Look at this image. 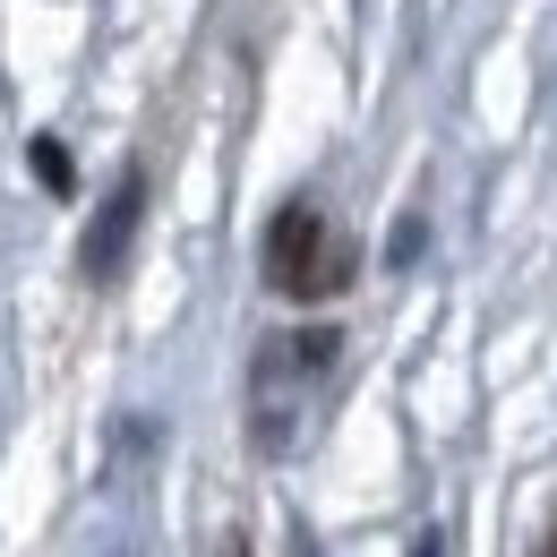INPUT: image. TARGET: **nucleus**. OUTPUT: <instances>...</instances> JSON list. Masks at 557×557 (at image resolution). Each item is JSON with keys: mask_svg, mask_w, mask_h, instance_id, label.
<instances>
[{"mask_svg": "<svg viewBox=\"0 0 557 557\" xmlns=\"http://www.w3.org/2000/svg\"><path fill=\"white\" fill-rule=\"evenodd\" d=\"M318 249H326V223H318L309 198H292V207L267 223V283L292 292V300H309V283H318V267H326Z\"/></svg>", "mask_w": 557, "mask_h": 557, "instance_id": "obj_1", "label": "nucleus"}, {"mask_svg": "<svg viewBox=\"0 0 557 557\" xmlns=\"http://www.w3.org/2000/svg\"><path fill=\"white\" fill-rule=\"evenodd\" d=\"M138 214H146V172L129 163V172L112 181V198H103V214L86 223V275H112V267L129 258V240H138Z\"/></svg>", "mask_w": 557, "mask_h": 557, "instance_id": "obj_2", "label": "nucleus"}, {"mask_svg": "<svg viewBox=\"0 0 557 557\" xmlns=\"http://www.w3.org/2000/svg\"><path fill=\"white\" fill-rule=\"evenodd\" d=\"M26 154H35V172H44V189H52V198H70V189H77V172H70V146H61V138H35Z\"/></svg>", "mask_w": 557, "mask_h": 557, "instance_id": "obj_3", "label": "nucleus"}, {"mask_svg": "<svg viewBox=\"0 0 557 557\" xmlns=\"http://www.w3.org/2000/svg\"><path fill=\"white\" fill-rule=\"evenodd\" d=\"M386 258H395V267H412V258H420V214H404V232H395V249H386Z\"/></svg>", "mask_w": 557, "mask_h": 557, "instance_id": "obj_4", "label": "nucleus"}, {"mask_svg": "<svg viewBox=\"0 0 557 557\" xmlns=\"http://www.w3.org/2000/svg\"><path fill=\"white\" fill-rule=\"evenodd\" d=\"M412 557H446V541H437V532H420V541H412Z\"/></svg>", "mask_w": 557, "mask_h": 557, "instance_id": "obj_5", "label": "nucleus"}, {"mask_svg": "<svg viewBox=\"0 0 557 557\" xmlns=\"http://www.w3.org/2000/svg\"><path fill=\"white\" fill-rule=\"evenodd\" d=\"M223 557H249V541H223Z\"/></svg>", "mask_w": 557, "mask_h": 557, "instance_id": "obj_6", "label": "nucleus"}, {"mask_svg": "<svg viewBox=\"0 0 557 557\" xmlns=\"http://www.w3.org/2000/svg\"><path fill=\"white\" fill-rule=\"evenodd\" d=\"M549 557H557V549H549Z\"/></svg>", "mask_w": 557, "mask_h": 557, "instance_id": "obj_7", "label": "nucleus"}]
</instances>
